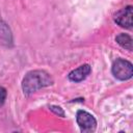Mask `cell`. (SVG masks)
I'll return each mask as SVG.
<instances>
[{
  "label": "cell",
  "instance_id": "obj_4",
  "mask_svg": "<svg viewBox=\"0 0 133 133\" xmlns=\"http://www.w3.org/2000/svg\"><path fill=\"white\" fill-rule=\"evenodd\" d=\"M132 6L128 5L122 9H119L114 15V21L121 27L131 29L132 28Z\"/></svg>",
  "mask_w": 133,
  "mask_h": 133
},
{
  "label": "cell",
  "instance_id": "obj_6",
  "mask_svg": "<svg viewBox=\"0 0 133 133\" xmlns=\"http://www.w3.org/2000/svg\"><path fill=\"white\" fill-rule=\"evenodd\" d=\"M115 41L123 48H125L129 51L132 50V38L130 35H128L126 33H121L115 37Z\"/></svg>",
  "mask_w": 133,
  "mask_h": 133
},
{
  "label": "cell",
  "instance_id": "obj_7",
  "mask_svg": "<svg viewBox=\"0 0 133 133\" xmlns=\"http://www.w3.org/2000/svg\"><path fill=\"white\" fill-rule=\"evenodd\" d=\"M6 95H7L6 89H5L4 87L0 86V106H2V105L4 104L5 99H6Z\"/></svg>",
  "mask_w": 133,
  "mask_h": 133
},
{
  "label": "cell",
  "instance_id": "obj_3",
  "mask_svg": "<svg viewBox=\"0 0 133 133\" xmlns=\"http://www.w3.org/2000/svg\"><path fill=\"white\" fill-rule=\"evenodd\" d=\"M76 121L79 125L81 131L83 132H92L97 127L96 118L84 110H78L76 113Z\"/></svg>",
  "mask_w": 133,
  "mask_h": 133
},
{
  "label": "cell",
  "instance_id": "obj_1",
  "mask_svg": "<svg viewBox=\"0 0 133 133\" xmlns=\"http://www.w3.org/2000/svg\"><path fill=\"white\" fill-rule=\"evenodd\" d=\"M52 83H53V79L46 71L34 70L28 72L25 75L22 81V88L24 94L30 95L42 87L51 85Z\"/></svg>",
  "mask_w": 133,
  "mask_h": 133
},
{
  "label": "cell",
  "instance_id": "obj_8",
  "mask_svg": "<svg viewBox=\"0 0 133 133\" xmlns=\"http://www.w3.org/2000/svg\"><path fill=\"white\" fill-rule=\"evenodd\" d=\"M50 109H51L55 114H58V115H60V116H64V112H63V110H62L59 106H51Z\"/></svg>",
  "mask_w": 133,
  "mask_h": 133
},
{
  "label": "cell",
  "instance_id": "obj_5",
  "mask_svg": "<svg viewBox=\"0 0 133 133\" xmlns=\"http://www.w3.org/2000/svg\"><path fill=\"white\" fill-rule=\"evenodd\" d=\"M91 69L88 64H82L79 68L73 70L72 72H70L69 74V79L73 82H80L82 80H84L90 73Z\"/></svg>",
  "mask_w": 133,
  "mask_h": 133
},
{
  "label": "cell",
  "instance_id": "obj_2",
  "mask_svg": "<svg viewBox=\"0 0 133 133\" xmlns=\"http://www.w3.org/2000/svg\"><path fill=\"white\" fill-rule=\"evenodd\" d=\"M112 74L118 80H128L133 75V66L132 63L126 59L117 58L112 64Z\"/></svg>",
  "mask_w": 133,
  "mask_h": 133
}]
</instances>
